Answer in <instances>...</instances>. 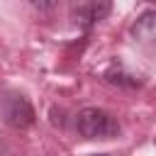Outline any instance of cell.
<instances>
[{
	"label": "cell",
	"mask_w": 156,
	"mask_h": 156,
	"mask_svg": "<svg viewBox=\"0 0 156 156\" xmlns=\"http://www.w3.org/2000/svg\"><path fill=\"white\" fill-rule=\"evenodd\" d=\"M76 129L83 139H112L119 134V122L100 107H83L76 117Z\"/></svg>",
	"instance_id": "6da1fadb"
},
{
	"label": "cell",
	"mask_w": 156,
	"mask_h": 156,
	"mask_svg": "<svg viewBox=\"0 0 156 156\" xmlns=\"http://www.w3.org/2000/svg\"><path fill=\"white\" fill-rule=\"evenodd\" d=\"M34 107L32 102L17 90H0V119L12 129H27L34 124Z\"/></svg>",
	"instance_id": "7a4b0ae2"
},
{
	"label": "cell",
	"mask_w": 156,
	"mask_h": 156,
	"mask_svg": "<svg viewBox=\"0 0 156 156\" xmlns=\"http://www.w3.org/2000/svg\"><path fill=\"white\" fill-rule=\"evenodd\" d=\"M112 12V0H71V20L78 27H93Z\"/></svg>",
	"instance_id": "3957f363"
},
{
	"label": "cell",
	"mask_w": 156,
	"mask_h": 156,
	"mask_svg": "<svg viewBox=\"0 0 156 156\" xmlns=\"http://www.w3.org/2000/svg\"><path fill=\"white\" fill-rule=\"evenodd\" d=\"M132 37L136 41H144V44L156 41V10H149V12L136 17V22L132 24Z\"/></svg>",
	"instance_id": "277c9868"
},
{
	"label": "cell",
	"mask_w": 156,
	"mask_h": 156,
	"mask_svg": "<svg viewBox=\"0 0 156 156\" xmlns=\"http://www.w3.org/2000/svg\"><path fill=\"white\" fill-rule=\"evenodd\" d=\"M29 5H34L37 10H51L56 5V0H27Z\"/></svg>",
	"instance_id": "5b68a950"
},
{
	"label": "cell",
	"mask_w": 156,
	"mask_h": 156,
	"mask_svg": "<svg viewBox=\"0 0 156 156\" xmlns=\"http://www.w3.org/2000/svg\"><path fill=\"white\" fill-rule=\"evenodd\" d=\"M93 156H110V154H93Z\"/></svg>",
	"instance_id": "8992f818"
}]
</instances>
